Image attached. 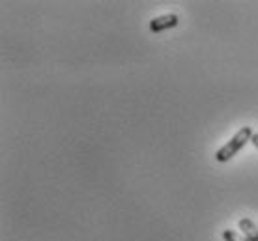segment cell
<instances>
[{
  "mask_svg": "<svg viewBox=\"0 0 258 241\" xmlns=\"http://www.w3.org/2000/svg\"><path fill=\"white\" fill-rule=\"evenodd\" d=\"M252 135H254V133H252V129L249 127V125L241 127V129H239L238 133H236V135H234V137L230 138L225 146H223V148L217 150L215 159H217L219 163H226V161H230V159H232V157L236 155V153H238V151L241 150L249 140H251Z\"/></svg>",
  "mask_w": 258,
  "mask_h": 241,
  "instance_id": "1",
  "label": "cell"
},
{
  "mask_svg": "<svg viewBox=\"0 0 258 241\" xmlns=\"http://www.w3.org/2000/svg\"><path fill=\"white\" fill-rule=\"evenodd\" d=\"M176 25H178V15L176 13H167V15H159V17L150 21V30L154 34H159L163 30L174 28Z\"/></svg>",
  "mask_w": 258,
  "mask_h": 241,
  "instance_id": "2",
  "label": "cell"
},
{
  "mask_svg": "<svg viewBox=\"0 0 258 241\" xmlns=\"http://www.w3.org/2000/svg\"><path fill=\"white\" fill-rule=\"evenodd\" d=\"M238 226L241 230V234L245 235L249 241H258V226L251 219H239Z\"/></svg>",
  "mask_w": 258,
  "mask_h": 241,
  "instance_id": "3",
  "label": "cell"
},
{
  "mask_svg": "<svg viewBox=\"0 0 258 241\" xmlns=\"http://www.w3.org/2000/svg\"><path fill=\"white\" fill-rule=\"evenodd\" d=\"M223 237H225V241H249L245 235L236 232V230H225V232H223Z\"/></svg>",
  "mask_w": 258,
  "mask_h": 241,
  "instance_id": "4",
  "label": "cell"
},
{
  "mask_svg": "<svg viewBox=\"0 0 258 241\" xmlns=\"http://www.w3.org/2000/svg\"><path fill=\"white\" fill-rule=\"evenodd\" d=\"M251 142L254 144V148H256V150H258V133H254V135H252Z\"/></svg>",
  "mask_w": 258,
  "mask_h": 241,
  "instance_id": "5",
  "label": "cell"
}]
</instances>
